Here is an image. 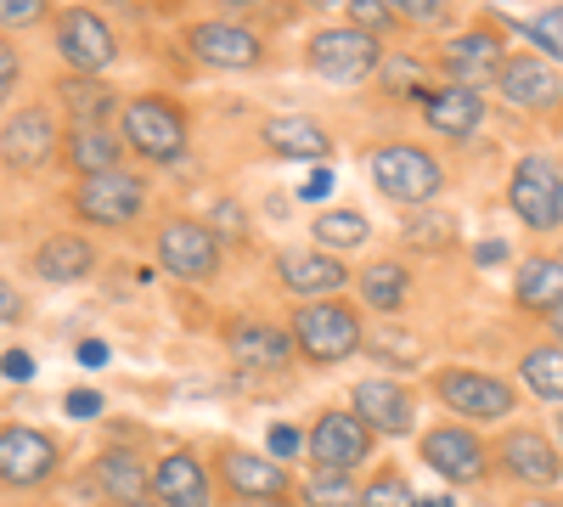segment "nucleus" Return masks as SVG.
<instances>
[{"mask_svg":"<svg viewBox=\"0 0 563 507\" xmlns=\"http://www.w3.org/2000/svg\"><path fill=\"white\" fill-rule=\"evenodd\" d=\"M372 180L384 187V198H395V203H406V209L434 203V198H440V187H445L440 164H434L429 153H422V147H406V142L372 153Z\"/></svg>","mask_w":563,"mask_h":507,"instance_id":"obj_1","label":"nucleus"},{"mask_svg":"<svg viewBox=\"0 0 563 507\" xmlns=\"http://www.w3.org/2000/svg\"><path fill=\"white\" fill-rule=\"evenodd\" d=\"M294 344L310 355V361H344L361 350V316L350 305H333V299H321V305H299L294 316Z\"/></svg>","mask_w":563,"mask_h":507,"instance_id":"obj_2","label":"nucleus"},{"mask_svg":"<svg viewBox=\"0 0 563 507\" xmlns=\"http://www.w3.org/2000/svg\"><path fill=\"white\" fill-rule=\"evenodd\" d=\"M507 203H512V214H519L525 225H536V232L558 225V220H563V180H558L552 158H541V153L519 158V169H512V187H507Z\"/></svg>","mask_w":563,"mask_h":507,"instance_id":"obj_3","label":"nucleus"},{"mask_svg":"<svg viewBox=\"0 0 563 507\" xmlns=\"http://www.w3.org/2000/svg\"><path fill=\"white\" fill-rule=\"evenodd\" d=\"M124 142L141 153V158H153V164H169L186 153V119L158 102V97H141L124 108Z\"/></svg>","mask_w":563,"mask_h":507,"instance_id":"obj_4","label":"nucleus"},{"mask_svg":"<svg viewBox=\"0 0 563 507\" xmlns=\"http://www.w3.org/2000/svg\"><path fill=\"white\" fill-rule=\"evenodd\" d=\"M310 68L321 79H333V85H355V79H366L372 68H378V40L350 29V23L344 29H321L310 40Z\"/></svg>","mask_w":563,"mask_h":507,"instance_id":"obj_5","label":"nucleus"},{"mask_svg":"<svg viewBox=\"0 0 563 507\" xmlns=\"http://www.w3.org/2000/svg\"><path fill=\"white\" fill-rule=\"evenodd\" d=\"M372 451V429L355 418V411H327V418H316L310 429V456L321 474H350L366 463Z\"/></svg>","mask_w":563,"mask_h":507,"instance_id":"obj_6","label":"nucleus"},{"mask_svg":"<svg viewBox=\"0 0 563 507\" xmlns=\"http://www.w3.org/2000/svg\"><path fill=\"white\" fill-rule=\"evenodd\" d=\"M158 260H164L169 276H180V283H203L220 265V238L198 220H169L158 232Z\"/></svg>","mask_w":563,"mask_h":507,"instance_id":"obj_7","label":"nucleus"},{"mask_svg":"<svg viewBox=\"0 0 563 507\" xmlns=\"http://www.w3.org/2000/svg\"><path fill=\"white\" fill-rule=\"evenodd\" d=\"M141 203H147V192H141V180L124 175V169L90 175V180H79V192H74V209L90 225H130L141 214Z\"/></svg>","mask_w":563,"mask_h":507,"instance_id":"obj_8","label":"nucleus"},{"mask_svg":"<svg viewBox=\"0 0 563 507\" xmlns=\"http://www.w3.org/2000/svg\"><path fill=\"white\" fill-rule=\"evenodd\" d=\"M0 158H7L12 169L34 175L57 158V119L45 108H23L7 119V130H0Z\"/></svg>","mask_w":563,"mask_h":507,"instance_id":"obj_9","label":"nucleus"},{"mask_svg":"<svg viewBox=\"0 0 563 507\" xmlns=\"http://www.w3.org/2000/svg\"><path fill=\"white\" fill-rule=\"evenodd\" d=\"M440 400L451 411H462V418H474V423H496L512 411V389L501 378H485V373H467V366H456V373H440L434 378Z\"/></svg>","mask_w":563,"mask_h":507,"instance_id":"obj_10","label":"nucleus"},{"mask_svg":"<svg viewBox=\"0 0 563 507\" xmlns=\"http://www.w3.org/2000/svg\"><path fill=\"white\" fill-rule=\"evenodd\" d=\"M52 469H57V440L52 434L23 429V423L0 429V480L7 485H40V480H52Z\"/></svg>","mask_w":563,"mask_h":507,"instance_id":"obj_11","label":"nucleus"},{"mask_svg":"<svg viewBox=\"0 0 563 507\" xmlns=\"http://www.w3.org/2000/svg\"><path fill=\"white\" fill-rule=\"evenodd\" d=\"M57 52L74 63V74H102L113 63V29L97 12H63L57 18Z\"/></svg>","mask_w":563,"mask_h":507,"instance_id":"obj_12","label":"nucleus"},{"mask_svg":"<svg viewBox=\"0 0 563 507\" xmlns=\"http://www.w3.org/2000/svg\"><path fill=\"white\" fill-rule=\"evenodd\" d=\"M276 271H282V288L299 294L305 305H321L327 294H339V288L350 283V271H344L333 254H316V249H294V254H282V260H276Z\"/></svg>","mask_w":563,"mask_h":507,"instance_id":"obj_13","label":"nucleus"},{"mask_svg":"<svg viewBox=\"0 0 563 507\" xmlns=\"http://www.w3.org/2000/svg\"><path fill=\"white\" fill-rule=\"evenodd\" d=\"M501 97L525 113H552L563 102V79L558 68H547L541 57H507L501 68Z\"/></svg>","mask_w":563,"mask_h":507,"instance_id":"obj_14","label":"nucleus"},{"mask_svg":"<svg viewBox=\"0 0 563 507\" xmlns=\"http://www.w3.org/2000/svg\"><path fill=\"white\" fill-rule=\"evenodd\" d=\"M496 456H501V469H507L512 480L541 485V491H547V485L563 474V456L552 451V440H547L541 429H512V434H501Z\"/></svg>","mask_w":563,"mask_h":507,"instance_id":"obj_15","label":"nucleus"},{"mask_svg":"<svg viewBox=\"0 0 563 507\" xmlns=\"http://www.w3.org/2000/svg\"><path fill=\"white\" fill-rule=\"evenodd\" d=\"M422 456H429V469L445 474L451 485H467V480H479L485 474V445L479 434H467V429H434V434H422Z\"/></svg>","mask_w":563,"mask_h":507,"instance_id":"obj_16","label":"nucleus"},{"mask_svg":"<svg viewBox=\"0 0 563 507\" xmlns=\"http://www.w3.org/2000/svg\"><path fill=\"white\" fill-rule=\"evenodd\" d=\"M225 350L238 355V366H254V373H276V366L294 361L299 344L282 333V328H271V321H231Z\"/></svg>","mask_w":563,"mask_h":507,"instance_id":"obj_17","label":"nucleus"},{"mask_svg":"<svg viewBox=\"0 0 563 507\" xmlns=\"http://www.w3.org/2000/svg\"><path fill=\"white\" fill-rule=\"evenodd\" d=\"M192 52H198L203 63H214V68H260L265 45H260V34L243 29V23H198V29H192Z\"/></svg>","mask_w":563,"mask_h":507,"instance_id":"obj_18","label":"nucleus"},{"mask_svg":"<svg viewBox=\"0 0 563 507\" xmlns=\"http://www.w3.org/2000/svg\"><path fill=\"white\" fill-rule=\"evenodd\" d=\"M501 40L490 29H467L462 40H451V52H445V74L462 85V90H479L485 79H501Z\"/></svg>","mask_w":563,"mask_h":507,"instance_id":"obj_19","label":"nucleus"},{"mask_svg":"<svg viewBox=\"0 0 563 507\" xmlns=\"http://www.w3.org/2000/svg\"><path fill=\"white\" fill-rule=\"evenodd\" d=\"M355 418L366 423V429H378V434H406L411 429V395L400 389V384H389V378H366V384H355Z\"/></svg>","mask_w":563,"mask_h":507,"instance_id":"obj_20","label":"nucleus"},{"mask_svg":"<svg viewBox=\"0 0 563 507\" xmlns=\"http://www.w3.org/2000/svg\"><path fill=\"white\" fill-rule=\"evenodd\" d=\"M422 119H429L440 135H451V142H462V135H474L479 119H485V102L474 97V90L462 85H445V90H422Z\"/></svg>","mask_w":563,"mask_h":507,"instance_id":"obj_21","label":"nucleus"},{"mask_svg":"<svg viewBox=\"0 0 563 507\" xmlns=\"http://www.w3.org/2000/svg\"><path fill=\"white\" fill-rule=\"evenodd\" d=\"M225 485L238 491V502H271L288 491V474H282L276 456H254V451H225Z\"/></svg>","mask_w":563,"mask_h":507,"instance_id":"obj_22","label":"nucleus"},{"mask_svg":"<svg viewBox=\"0 0 563 507\" xmlns=\"http://www.w3.org/2000/svg\"><path fill=\"white\" fill-rule=\"evenodd\" d=\"M153 491L164 507H209V480L198 469V456H186V451H169L153 469Z\"/></svg>","mask_w":563,"mask_h":507,"instance_id":"obj_23","label":"nucleus"},{"mask_svg":"<svg viewBox=\"0 0 563 507\" xmlns=\"http://www.w3.org/2000/svg\"><path fill=\"white\" fill-rule=\"evenodd\" d=\"M90 265H97V249L74 232L52 238L34 254V276H45V283H79V276H90Z\"/></svg>","mask_w":563,"mask_h":507,"instance_id":"obj_24","label":"nucleus"},{"mask_svg":"<svg viewBox=\"0 0 563 507\" xmlns=\"http://www.w3.org/2000/svg\"><path fill=\"white\" fill-rule=\"evenodd\" d=\"M512 294H519V305L525 310H558L563 305V260H525L519 265V288H512Z\"/></svg>","mask_w":563,"mask_h":507,"instance_id":"obj_25","label":"nucleus"},{"mask_svg":"<svg viewBox=\"0 0 563 507\" xmlns=\"http://www.w3.org/2000/svg\"><path fill=\"white\" fill-rule=\"evenodd\" d=\"M265 147L282 158H321L327 153V130L310 119H271L265 124Z\"/></svg>","mask_w":563,"mask_h":507,"instance_id":"obj_26","label":"nucleus"},{"mask_svg":"<svg viewBox=\"0 0 563 507\" xmlns=\"http://www.w3.org/2000/svg\"><path fill=\"white\" fill-rule=\"evenodd\" d=\"M57 97H63V108H68L79 124H102V119L113 113V90H108L102 79H90V74H68V79L57 85Z\"/></svg>","mask_w":563,"mask_h":507,"instance_id":"obj_27","label":"nucleus"},{"mask_svg":"<svg viewBox=\"0 0 563 507\" xmlns=\"http://www.w3.org/2000/svg\"><path fill=\"white\" fill-rule=\"evenodd\" d=\"M68 158H74V169L90 180V175H108L113 164H119V142L102 130V124H79L74 135H68Z\"/></svg>","mask_w":563,"mask_h":507,"instance_id":"obj_28","label":"nucleus"},{"mask_svg":"<svg viewBox=\"0 0 563 507\" xmlns=\"http://www.w3.org/2000/svg\"><path fill=\"white\" fill-rule=\"evenodd\" d=\"M97 480H102V491L119 502V507H130V502H141V491H147V469L135 463V451H102V463H97Z\"/></svg>","mask_w":563,"mask_h":507,"instance_id":"obj_29","label":"nucleus"},{"mask_svg":"<svg viewBox=\"0 0 563 507\" xmlns=\"http://www.w3.org/2000/svg\"><path fill=\"white\" fill-rule=\"evenodd\" d=\"M406 271L395 265V260H378V265H366L361 271V299L372 305V310H395V305H406Z\"/></svg>","mask_w":563,"mask_h":507,"instance_id":"obj_30","label":"nucleus"},{"mask_svg":"<svg viewBox=\"0 0 563 507\" xmlns=\"http://www.w3.org/2000/svg\"><path fill=\"white\" fill-rule=\"evenodd\" d=\"M525 384L541 395V400H563V344H541L525 355Z\"/></svg>","mask_w":563,"mask_h":507,"instance_id":"obj_31","label":"nucleus"},{"mask_svg":"<svg viewBox=\"0 0 563 507\" xmlns=\"http://www.w3.org/2000/svg\"><path fill=\"white\" fill-rule=\"evenodd\" d=\"M366 238H372V225H366L361 209H327V214H316V243L321 249H355Z\"/></svg>","mask_w":563,"mask_h":507,"instance_id":"obj_32","label":"nucleus"},{"mask_svg":"<svg viewBox=\"0 0 563 507\" xmlns=\"http://www.w3.org/2000/svg\"><path fill=\"white\" fill-rule=\"evenodd\" d=\"M305 507H361V491L350 474H310L305 480Z\"/></svg>","mask_w":563,"mask_h":507,"instance_id":"obj_33","label":"nucleus"},{"mask_svg":"<svg viewBox=\"0 0 563 507\" xmlns=\"http://www.w3.org/2000/svg\"><path fill=\"white\" fill-rule=\"evenodd\" d=\"M451 232H456L451 214H411V220H406V238H411L417 249H445Z\"/></svg>","mask_w":563,"mask_h":507,"instance_id":"obj_34","label":"nucleus"},{"mask_svg":"<svg viewBox=\"0 0 563 507\" xmlns=\"http://www.w3.org/2000/svg\"><path fill=\"white\" fill-rule=\"evenodd\" d=\"M361 507H417V496L406 491L400 474H378V480L361 491Z\"/></svg>","mask_w":563,"mask_h":507,"instance_id":"obj_35","label":"nucleus"},{"mask_svg":"<svg viewBox=\"0 0 563 507\" xmlns=\"http://www.w3.org/2000/svg\"><path fill=\"white\" fill-rule=\"evenodd\" d=\"M547 57H563V7H552V12H541V18H530V23H519Z\"/></svg>","mask_w":563,"mask_h":507,"instance_id":"obj_36","label":"nucleus"},{"mask_svg":"<svg viewBox=\"0 0 563 507\" xmlns=\"http://www.w3.org/2000/svg\"><path fill=\"white\" fill-rule=\"evenodd\" d=\"M384 23H395V12L384 7V0H350V29L372 34V29H384Z\"/></svg>","mask_w":563,"mask_h":507,"instance_id":"obj_37","label":"nucleus"},{"mask_svg":"<svg viewBox=\"0 0 563 507\" xmlns=\"http://www.w3.org/2000/svg\"><path fill=\"white\" fill-rule=\"evenodd\" d=\"M40 0H0V23H34Z\"/></svg>","mask_w":563,"mask_h":507,"instance_id":"obj_38","label":"nucleus"},{"mask_svg":"<svg viewBox=\"0 0 563 507\" xmlns=\"http://www.w3.org/2000/svg\"><path fill=\"white\" fill-rule=\"evenodd\" d=\"M12 85H18V52H12L7 40H0V102L12 97Z\"/></svg>","mask_w":563,"mask_h":507,"instance_id":"obj_39","label":"nucleus"},{"mask_svg":"<svg viewBox=\"0 0 563 507\" xmlns=\"http://www.w3.org/2000/svg\"><path fill=\"white\" fill-rule=\"evenodd\" d=\"M0 373H7L12 384H29V378H34V361H29L23 350H12V355H0Z\"/></svg>","mask_w":563,"mask_h":507,"instance_id":"obj_40","label":"nucleus"},{"mask_svg":"<svg viewBox=\"0 0 563 507\" xmlns=\"http://www.w3.org/2000/svg\"><path fill=\"white\" fill-rule=\"evenodd\" d=\"M63 406H68V418H97V411H102V395H90V389H74V395H68Z\"/></svg>","mask_w":563,"mask_h":507,"instance_id":"obj_41","label":"nucleus"},{"mask_svg":"<svg viewBox=\"0 0 563 507\" xmlns=\"http://www.w3.org/2000/svg\"><path fill=\"white\" fill-rule=\"evenodd\" d=\"M18 316H23V299H18V288L7 283V276H0V328H12Z\"/></svg>","mask_w":563,"mask_h":507,"instance_id":"obj_42","label":"nucleus"},{"mask_svg":"<svg viewBox=\"0 0 563 507\" xmlns=\"http://www.w3.org/2000/svg\"><path fill=\"white\" fill-rule=\"evenodd\" d=\"M294 451H299V429L276 423V429H271V456H294Z\"/></svg>","mask_w":563,"mask_h":507,"instance_id":"obj_43","label":"nucleus"},{"mask_svg":"<svg viewBox=\"0 0 563 507\" xmlns=\"http://www.w3.org/2000/svg\"><path fill=\"white\" fill-rule=\"evenodd\" d=\"M327 192H333V169H316V175L305 180V187H299V198H305V203H316V198H327Z\"/></svg>","mask_w":563,"mask_h":507,"instance_id":"obj_44","label":"nucleus"},{"mask_svg":"<svg viewBox=\"0 0 563 507\" xmlns=\"http://www.w3.org/2000/svg\"><path fill=\"white\" fill-rule=\"evenodd\" d=\"M400 18H417V23H434L440 18V0H406Z\"/></svg>","mask_w":563,"mask_h":507,"instance_id":"obj_45","label":"nucleus"},{"mask_svg":"<svg viewBox=\"0 0 563 507\" xmlns=\"http://www.w3.org/2000/svg\"><path fill=\"white\" fill-rule=\"evenodd\" d=\"M102 361H108V344L102 339H85L79 344V366H102Z\"/></svg>","mask_w":563,"mask_h":507,"instance_id":"obj_46","label":"nucleus"},{"mask_svg":"<svg viewBox=\"0 0 563 507\" xmlns=\"http://www.w3.org/2000/svg\"><path fill=\"white\" fill-rule=\"evenodd\" d=\"M474 254H479V265H501L507 260V243H479Z\"/></svg>","mask_w":563,"mask_h":507,"instance_id":"obj_47","label":"nucleus"},{"mask_svg":"<svg viewBox=\"0 0 563 507\" xmlns=\"http://www.w3.org/2000/svg\"><path fill=\"white\" fill-rule=\"evenodd\" d=\"M417 507H456V502H451V496H422Z\"/></svg>","mask_w":563,"mask_h":507,"instance_id":"obj_48","label":"nucleus"},{"mask_svg":"<svg viewBox=\"0 0 563 507\" xmlns=\"http://www.w3.org/2000/svg\"><path fill=\"white\" fill-rule=\"evenodd\" d=\"M552 333H558V344H563V305L552 310Z\"/></svg>","mask_w":563,"mask_h":507,"instance_id":"obj_49","label":"nucleus"},{"mask_svg":"<svg viewBox=\"0 0 563 507\" xmlns=\"http://www.w3.org/2000/svg\"><path fill=\"white\" fill-rule=\"evenodd\" d=\"M238 507H288V502H276V496H271V502H238Z\"/></svg>","mask_w":563,"mask_h":507,"instance_id":"obj_50","label":"nucleus"},{"mask_svg":"<svg viewBox=\"0 0 563 507\" xmlns=\"http://www.w3.org/2000/svg\"><path fill=\"white\" fill-rule=\"evenodd\" d=\"M519 507H563V502H541V496H536V502H519Z\"/></svg>","mask_w":563,"mask_h":507,"instance_id":"obj_51","label":"nucleus"},{"mask_svg":"<svg viewBox=\"0 0 563 507\" xmlns=\"http://www.w3.org/2000/svg\"><path fill=\"white\" fill-rule=\"evenodd\" d=\"M130 507H158V502H130Z\"/></svg>","mask_w":563,"mask_h":507,"instance_id":"obj_52","label":"nucleus"},{"mask_svg":"<svg viewBox=\"0 0 563 507\" xmlns=\"http://www.w3.org/2000/svg\"><path fill=\"white\" fill-rule=\"evenodd\" d=\"M558 434H563V411H558Z\"/></svg>","mask_w":563,"mask_h":507,"instance_id":"obj_53","label":"nucleus"}]
</instances>
